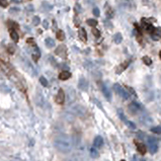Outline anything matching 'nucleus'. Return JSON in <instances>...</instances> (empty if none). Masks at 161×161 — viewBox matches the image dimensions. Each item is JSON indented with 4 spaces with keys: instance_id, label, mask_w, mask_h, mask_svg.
I'll return each mask as SVG.
<instances>
[{
    "instance_id": "nucleus-1",
    "label": "nucleus",
    "mask_w": 161,
    "mask_h": 161,
    "mask_svg": "<svg viewBox=\"0 0 161 161\" xmlns=\"http://www.w3.org/2000/svg\"><path fill=\"white\" fill-rule=\"evenodd\" d=\"M54 147L61 153H70L73 147L72 139L67 135H60L54 140Z\"/></svg>"
},
{
    "instance_id": "nucleus-2",
    "label": "nucleus",
    "mask_w": 161,
    "mask_h": 161,
    "mask_svg": "<svg viewBox=\"0 0 161 161\" xmlns=\"http://www.w3.org/2000/svg\"><path fill=\"white\" fill-rule=\"evenodd\" d=\"M68 112L72 113L74 117H76V116H78V117H85L87 113L86 108H85L83 105H77L70 108Z\"/></svg>"
},
{
    "instance_id": "nucleus-3",
    "label": "nucleus",
    "mask_w": 161,
    "mask_h": 161,
    "mask_svg": "<svg viewBox=\"0 0 161 161\" xmlns=\"http://www.w3.org/2000/svg\"><path fill=\"white\" fill-rule=\"evenodd\" d=\"M113 90L116 91V93H118L121 97L124 99H128V98H130V96H131L129 94V92L127 90H125V88H123V87L118 83L113 84Z\"/></svg>"
},
{
    "instance_id": "nucleus-4",
    "label": "nucleus",
    "mask_w": 161,
    "mask_h": 161,
    "mask_svg": "<svg viewBox=\"0 0 161 161\" xmlns=\"http://www.w3.org/2000/svg\"><path fill=\"white\" fill-rule=\"evenodd\" d=\"M148 147H149V151H150L151 154H154V153L157 152L158 150V144H157V139L153 138V137H149L148 138Z\"/></svg>"
},
{
    "instance_id": "nucleus-5",
    "label": "nucleus",
    "mask_w": 161,
    "mask_h": 161,
    "mask_svg": "<svg viewBox=\"0 0 161 161\" xmlns=\"http://www.w3.org/2000/svg\"><path fill=\"white\" fill-rule=\"evenodd\" d=\"M142 105H140V103H136V101H133V103H131V105H129V112L132 113V115H137L140 110H142Z\"/></svg>"
},
{
    "instance_id": "nucleus-6",
    "label": "nucleus",
    "mask_w": 161,
    "mask_h": 161,
    "mask_svg": "<svg viewBox=\"0 0 161 161\" xmlns=\"http://www.w3.org/2000/svg\"><path fill=\"white\" fill-rule=\"evenodd\" d=\"M142 27H143L144 30L147 32H149V34H153V32H154L155 30V27L152 25V23L148 22L145 18H142Z\"/></svg>"
},
{
    "instance_id": "nucleus-7",
    "label": "nucleus",
    "mask_w": 161,
    "mask_h": 161,
    "mask_svg": "<svg viewBox=\"0 0 161 161\" xmlns=\"http://www.w3.org/2000/svg\"><path fill=\"white\" fill-rule=\"evenodd\" d=\"M55 101L58 105H63L64 103V101H65V92L63 91V89H59L55 97Z\"/></svg>"
},
{
    "instance_id": "nucleus-8",
    "label": "nucleus",
    "mask_w": 161,
    "mask_h": 161,
    "mask_svg": "<svg viewBox=\"0 0 161 161\" xmlns=\"http://www.w3.org/2000/svg\"><path fill=\"white\" fill-rule=\"evenodd\" d=\"M78 88L82 91H86L88 89V81L85 78H80L78 81Z\"/></svg>"
},
{
    "instance_id": "nucleus-9",
    "label": "nucleus",
    "mask_w": 161,
    "mask_h": 161,
    "mask_svg": "<svg viewBox=\"0 0 161 161\" xmlns=\"http://www.w3.org/2000/svg\"><path fill=\"white\" fill-rule=\"evenodd\" d=\"M55 53L58 56L66 58V56H67V48H66V46H64V45H61V46H59L58 48L56 49Z\"/></svg>"
},
{
    "instance_id": "nucleus-10",
    "label": "nucleus",
    "mask_w": 161,
    "mask_h": 161,
    "mask_svg": "<svg viewBox=\"0 0 161 161\" xmlns=\"http://www.w3.org/2000/svg\"><path fill=\"white\" fill-rule=\"evenodd\" d=\"M101 91H103V95L105 96V98L108 99V100H110V98H112V92H110L108 87L106 86L105 83L101 84Z\"/></svg>"
},
{
    "instance_id": "nucleus-11",
    "label": "nucleus",
    "mask_w": 161,
    "mask_h": 161,
    "mask_svg": "<svg viewBox=\"0 0 161 161\" xmlns=\"http://www.w3.org/2000/svg\"><path fill=\"white\" fill-rule=\"evenodd\" d=\"M103 137L96 136L95 138H94V140H93V147L96 148V149H98V148L103 147Z\"/></svg>"
},
{
    "instance_id": "nucleus-12",
    "label": "nucleus",
    "mask_w": 161,
    "mask_h": 161,
    "mask_svg": "<svg viewBox=\"0 0 161 161\" xmlns=\"http://www.w3.org/2000/svg\"><path fill=\"white\" fill-rule=\"evenodd\" d=\"M129 64H130V61H129V60H127V61H125L124 63L121 64V65H119V67H118V68H117V70H116L117 74H121L122 72H124V71L128 68Z\"/></svg>"
},
{
    "instance_id": "nucleus-13",
    "label": "nucleus",
    "mask_w": 161,
    "mask_h": 161,
    "mask_svg": "<svg viewBox=\"0 0 161 161\" xmlns=\"http://www.w3.org/2000/svg\"><path fill=\"white\" fill-rule=\"evenodd\" d=\"M151 37L154 41H158L161 39V27H156L153 32V34H151Z\"/></svg>"
},
{
    "instance_id": "nucleus-14",
    "label": "nucleus",
    "mask_w": 161,
    "mask_h": 161,
    "mask_svg": "<svg viewBox=\"0 0 161 161\" xmlns=\"http://www.w3.org/2000/svg\"><path fill=\"white\" fill-rule=\"evenodd\" d=\"M137 150H138V152L140 153L141 155H144L146 154V151H147V148H146V145L143 143H137Z\"/></svg>"
},
{
    "instance_id": "nucleus-15",
    "label": "nucleus",
    "mask_w": 161,
    "mask_h": 161,
    "mask_svg": "<svg viewBox=\"0 0 161 161\" xmlns=\"http://www.w3.org/2000/svg\"><path fill=\"white\" fill-rule=\"evenodd\" d=\"M76 98V92L73 88H69L68 90V100H69V103H73Z\"/></svg>"
},
{
    "instance_id": "nucleus-16",
    "label": "nucleus",
    "mask_w": 161,
    "mask_h": 161,
    "mask_svg": "<svg viewBox=\"0 0 161 161\" xmlns=\"http://www.w3.org/2000/svg\"><path fill=\"white\" fill-rule=\"evenodd\" d=\"M71 77V73L69 71H62L59 74V79L60 80H68Z\"/></svg>"
},
{
    "instance_id": "nucleus-17",
    "label": "nucleus",
    "mask_w": 161,
    "mask_h": 161,
    "mask_svg": "<svg viewBox=\"0 0 161 161\" xmlns=\"http://www.w3.org/2000/svg\"><path fill=\"white\" fill-rule=\"evenodd\" d=\"M45 44H46V46L50 49L55 47V41H54L53 39H51V38H47V39L45 40Z\"/></svg>"
},
{
    "instance_id": "nucleus-18",
    "label": "nucleus",
    "mask_w": 161,
    "mask_h": 161,
    "mask_svg": "<svg viewBox=\"0 0 161 161\" xmlns=\"http://www.w3.org/2000/svg\"><path fill=\"white\" fill-rule=\"evenodd\" d=\"M79 38L82 40V42H86L87 41L86 32H85V30L83 27H81V28H80V30H79Z\"/></svg>"
},
{
    "instance_id": "nucleus-19",
    "label": "nucleus",
    "mask_w": 161,
    "mask_h": 161,
    "mask_svg": "<svg viewBox=\"0 0 161 161\" xmlns=\"http://www.w3.org/2000/svg\"><path fill=\"white\" fill-rule=\"evenodd\" d=\"M122 41H123L122 34H120V32H117V34L113 35V42H115L116 44H121Z\"/></svg>"
},
{
    "instance_id": "nucleus-20",
    "label": "nucleus",
    "mask_w": 161,
    "mask_h": 161,
    "mask_svg": "<svg viewBox=\"0 0 161 161\" xmlns=\"http://www.w3.org/2000/svg\"><path fill=\"white\" fill-rule=\"evenodd\" d=\"M10 38L13 40V42L17 43L18 40H19V37H18V34L15 32V30H11L10 32Z\"/></svg>"
},
{
    "instance_id": "nucleus-21",
    "label": "nucleus",
    "mask_w": 161,
    "mask_h": 161,
    "mask_svg": "<svg viewBox=\"0 0 161 161\" xmlns=\"http://www.w3.org/2000/svg\"><path fill=\"white\" fill-rule=\"evenodd\" d=\"M56 37L57 40H59V41H64L65 40V34H64V32H62V30H58L56 34Z\"/></svg>"
},
{
    "instance_id": "nucleus-22",
    "label": "nucleus",
    "mask_w": 161,
    "mask_h": 161,
    "mask_svg": "<svg viewBox=\"0 0 161 161\" xmlns=\"http://www.w3.org/2000/svg\"><path fill=\"white\" fill-rule=\"evenodd\" d=\"M90 155H91V157H93V158H97L98 157V151H97V149L94 148V147H92L90 149Z\"/></svg>"
},
{
    "instance_id": "nucleus-23",
    "label": "nucleus",
    "mask_w": 161,
    "mask_h": 161,
    "mask_svg": "<svg viewBox=\"0 0 161 161\" xmlns=\"http://www.w3.org/2000/svg\"><path fill=\"white\" fill-rule=\"evenodd\" d=\"M86 23L88 25H90V27H96L97 25V20L93 19V18H89V19H87Z\"/></svg>"
},
{
    "instance_id": "nucleus-24",
    "label": "nucleus",
    "mask_w": 161,
    "mask_h": 161,
    "mask_svg": "<svg viewBox=\"0 0 161 161\" xmlns=\"http://www.w3.org/2000/svg\"><path fill=\"white\" fill-rule=\"evenodd\" d=\"M143 62L145 63L147 66H150L151 64H152V60H151V58H150V57H148V56H145V57H143Z\"/></svg>"
},
{
    "instance_id": "nucleus-25",
    "label": "nucleus",
    "mask_w": 161,
    "mask_h": 161,
    "mask_svg": "<svg viewBox=\"0 0 161 161\" xmlns=\"http://www.w3.org/2000/svg\"><path fill=\"white\" fill-rule=\"evenodd\" d=\"M40 82H41V84L43 85V86H45V87H47L49 85V83H48V80L46 79L45 77H40Z\"/></svg>"
},
{
    "instance_id": "nucleus-26",
    "label": "nucleus",
    "mask_w": 161,
    "mask_h": 161,
    "mask_svg": "<svg viewBox=\"0 0 161 161\" xmlns=\"http://www.w3.org/2000/svg\"><path fill=\"white\" fill-rule=\"evenodd\" d=\"M40 23H41V18H40L39 16H35V17L32 18V25H39Z\"/></svg>"
},
{
    "instance_id": "nucleus-27",
    "label": "nucleus",
    "mask_w": 161,
    "mask_h": 161,
    "mask_svg": "<svg viewBox=\"0 0 161 161\" xmlns=\"http://www.w3.org/2000/svg\"><path fill=\"white\" fill-rule=\"evenodd\" d=\"M151 131H152L154 134H161V126L153 127L152 129H151Z\"/></svg>"
},
{
    "instance_id": "nucleus-28",
    "label": "nucleus",
    "mask_w": 161,
    "mask_h": 161,
    "mask_svg": "<svg viewBox=\"0 0 161 161\" xmlns=\"http://www.w3.org/2000/svg\"><path fill=\"white\" fill-rule=\"evenodd\" d=\"M42 6L44 7V9H46V10H51L52 7H53V6L51 5V4L48 3V2H43Z\"/></svg>"
},
{
    "instance_id": "nucleus-29",
    "label": "nucleus",
    "mask_w": 161,
    "mask_h": 161,
    "mask_svg": "<svg viewBox=\"0 0 161 161\" xmlns=\"http://www.w3.org/2000/svg\"><path fill=\"white\" fill-rule=\"evenodd\" d=\"M125 123H126V125L130 128V129H132V130L136 129V125H135L133 122H130V121H126Z\"/></svg>"
},
{
    "instance_id": "nucleus-30",
    "label": "nucleus",
    "mask_w": 161,
    "mask_h": 161,
    "mask_svg": "<svg viewBox=\"0 0 161 161\" xmlns=\"http://www.w3.org/2000/svg\"><path fill=\"white\" fill-rule=\"evenodd\" d=\"M137 138L143 140V139L146 138V134L144 133V132H142V131H139L138 133H137Z\"/></svg>"
},
{
    "instance_id": "nucleus-31",
    "label": "nucleus",
    "mask_w": 161,
    "mask_h": 161,
    "mask_svg": "<svg viewBox=\"0 0 161 161\" xmlns=\"http://www.w3.org/2000/svg\"><path fill=\"white\" fill-rule=\"evenodd\" d=\"M92 13H93V15H95L98 17V16L100 15V10H99L98 7H94L93 10H92Z\"/></svg>"
},
{
    "instance_id": "nucleus-32",
    "label": "nucleus",
    "mask_w": 161,
    "mask_h": 161,
    "mask_svg": "<svg viewBox=\"0 0 161 161\" xmlns=\"http://www.w3.org/2000/svg\"><path fill=\"white\" fill-rule=\"evenodd\" d=\"M118 113H119V117H120V119H121V120H123V121H124V122H126L127 119H126V117H125L124 113H123L121 110H118Z\"/></svg>"
},
{
    "instance_id": "nucleus-33",
    "label": "nucleus",
    "mask_w": 161,
    "mask_h": 161,
    "mask_svg": "<svg viewBox=\"0 0 161 161\" xmlns=\"http://www.w3.org/2000/svg\"><path fill=\"white\" fill-rule=\"evenodd\" d=\"M92 34H93V35H95L96 38L100 37V32H99L97 28H92Z\"/></svg>"
},
{
    "instance_id": "nucleus-34",
    "label": "nucleus",
    "mask_w": 161,
    "mask_h": 161,
    "mask_svg": "<svg viewBox=\"0 0 161 161\" xmlns=\"http://www.w3.org/2000/svg\"><path fill=\"white\" fill-rule=\"evenodd\" d=\"M0 6L1 7L8 6V2H7V0H0Z\"/></svg>"
},
{
    "instance_id": "nucleus-35",
    "label": "nucleus",
    "mask_w": 161,
    "mask_h": 161,
    "mask_svg": "<svg viewBox=\"0 0 161 161\" xmlns=\"http://www.w3.org/2000/svg\"><path fill=\"white\" fill-rule=\"evenodd\" d=\"M127 89H128V90H129V94L131 93V94H133L134 96H137L136 92H135V90H134L133 88H132V87H129V86H127Z\"/></svg>"
},
{
    "instance_id": "nucleus-36",
    "label": "nucleus",
    "mask_w": 161,
    "mask_h": 161,
    "mask_svg": "<svg viewBox=\"0 0 161 161\" xmlns=\"http://www.w3.org/2000/svg\"><path fill=\"white\" fill-rule=\"evenodd\" d=\"M7 50H8V53H9V54H13V53H14V51H15L13 47H12V46H10V45L8 46V48H7Z\"/></svg>"
},
{
    "instance_id": "nucleus-37",
    "label": "nucleus",
    "mask_w": 161,
    "mask_h": 161,
    "mask_svg": "<svg viewBox=\"0 0 161 161\" xmlns=\"http://www.w3.org/2000/svg\"><path fill=\"white\" fill-rule=\"evenodd\" d=\"M43 27L45 28H48L49 27V22L47 20H44V22H43Z\"/></svg>"
},
{
    "instance_id": "nucleus-38",
    "label": "nucleus",
    "mask_w": 161,
    "mask_h": 161,
    "mask_svg": "<svg viewBox=\"0 0 161 161\" xmlns=\"http://www.w3.org/2000/svg\"><path fill=\"white\" fill-rule=\"evenodd\" d=\"M27 10H30V11H34V6H32V4H30V5H28V6H27Z\"/></svg>"
},
{
    "instance_id": "nucleus-39",
    "label": "nucleus",
    "mask_w": 161,
    "mask_h": 161,
    "mask_svg": "<svg viewBox=\"0 0 161 161\" xmlns=\"http://www.w3.org/2000/svg\"><path fill=\"white\" fill-rule=\"evenodd\" d=\"M159 57H160V59H161V51H160V53H159Z\"/></svg>"
},
{
    "instance_id": "nucleus-40",
    "label": "nucleus",
    "mask_w": 161,
    "mask_h": 161,
    "mask_svg": "<svg viewBox=\"0 0 161 161\" xmlns=\"http://www.w3.org/2000/svg\"><path fill=\"white\" fill-rule=\"evenodd\" d=\"M121 161H126V160H121Z\"/></svg>"
}]
</instances>
